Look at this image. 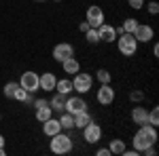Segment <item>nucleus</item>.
Listing matches in <instances>:
<instances>
[{
  "mask_svg": "<svg viewBox=\"0 0 159 156\" xmlns=\"http://www.w3.org/2000/svg\"><path fill=\"white\" fill-rule=\"evenodd\" d=\"M132 144H134V150H138V152L147 150L148 145H155L157 144V127H153L148 122L147 124H140V129L136 131Z\"/></svg>",
  "mask_w": 159,
  "mask_h": 156,
  "instance_id": "nucleus-1",
  "label": "nucleus"
},
{
  "mask_svg": "<svg viewBox=\"0 0 159 156\" xmlns=\"http://www.w3.org/2000/svg\"><path fill=\"white\" fill-rule=\"evenodd\" d=\"M72 137L68 135V133H55L53 137H51V141H49V150L53 152V154H68V152H72Z\"/></svg>",
  "mask_w": 159,
  "mask_h": 156,
  "instance_id": "nucleus-2",
  "label": "nucleus"
},
{
  "mask_svg": "<svg viewBox=\"0 0 159 156\" xmlns=\"http://www.w3.org/2000/svg\"><path fill=\"white\" fill-rule=\"evenodd\" d=\"M117 48L123 57H134L136 51H138V40L134 38V34H125L123 32L121 36L117 38Z\"/></svg>",
  "mask_w": 159,
  "mask_h": 156,
  "instance_id": "nucleus-3",
  "label": "nucleus"
},
{
  "mask_svg": "<svg viewBox=\"0 0 159 156\" xmlns=\"http://www.w3.org/2000/svg\"><path fill=\"white\" fill-rule=\"evenodd\" d=\"M91 86H93V76L87 72H79L74 74L72 78V91H79L81 95H85V93H89L91 91Z\"/></svg>",
  "mask_w": 159,
  "mask_h": 156,
  "instance_id": "nucleus-4",
  "label": "nucleus"
},
{
  "mask_svg": "<svg viewBox=\"0 0 159 156\" xmlns=\"http://www.w3.org/2000/svg\"><path fill=\"white\" fill-rule=\"evenodd\" d=\"M81 131H83V139H85V144H98L100 139H102V127H100L96 120H91L89 124H85Z\"/></svg>",
  "mask_w": 159,
  "mask_h": 156,
  "instance_id": "nucleus-5",
  "label": "nucleus"
},
{
  "mask_svg": "<svg viewBox=\"0 0 159 156\" xmlns=\"http://www.w3.org/2000/svg\"><path fill=\"white\" fill-rule=\"evenodd\" d=\"M85 21L91 25V27H96V30H98L100 25L104 23V11H102V6H98V4H91V6H87Z\"/></svg>",
  "mask_w": 159,
  "mask_h": 156,
  "instance_id": "nucleus-6",
  "label": "nucleus"
},
{
  "mask_svg": "<svg viewBox=\"0 0 159 156\" xmlns=\"http://www.w3.org/2000/svg\"><path fill=\"white\" fill-rule=\"evenodd\" d=\"M19 86H24L28 93H36L38 89H40V84H38V74L32 72V70L24 72L21 78H19Z\"/></svg>",
  "mask_w": 159,
  "mask_h": 156,
  "instance_id": "nucleus-7",
  "label": "nucleus"
},
{
  "mask_svg": "<svg viewBox=\"0 0 159 156\" xmlns=\"http://www.w3.org/2000/svg\"><path fill=\"white\" fill-rule=\"evenodd\" d=\"M115 97H117V93H115V89L108 84H102L98 91H96V99H98L100 106H110L112 101H115Z\"/></svg>",
  "mask_w": 159,
  "mask_h": 156,
  "instance_id": "nucleus-8",
  "label": "nucleus"
},
{
  "mask_svg": "<svg viewBox=\"0 0 159 156\" xmlns=\"http://www.w3.org/2000/svg\"><path fill=\"white\" fill-rule=\"evenodd\" d=\"M87 110V101L83 97L74 95V97H66V106H64V112H68V114H79V112H83Z\"/></svg>",
  "mask_w": 159,
  "mask_h": 156,
  "instance_id": "nucleus-9",
  "label": "nucleus"
},
{
  "mask_svg": "<svg viewBox=\"0 0 159 156\" xmlns=\"http://www.w3.org/2000/svg\"><path fill=\"white\" fill-rule=\"evenodd\" d=\"M134 38L138 40V44H140V42L147 44V42H151V40L155 38V30L148 23H138V27L134 30Z\"/></svg>",
  "mask_w": 159,
  "mask_h": 156,
  "instance_id": "nucleus-10",
  "label": "nucleus"
},
{
  "mask_svg": "<svg viewBox=\"0 0 159 156\" xmlns=\"http://www.w3.org/2000/svg\"><path fill=\"white\" fill-rule=\"evenodd\" d=\"M72 55H74V47L70 42H60V44L53 47V59L57 61V63H61L64 59H68Z\"/></svg>",
  "mask_w": 159,
  "mask_h": 156,
  "instance_id": "nucleus-11",
  "label": "nucleus"
},
{
  "mask_svg": "<svg viewBox=\"0 0 159 156\" xmlns=\"http://www.w3.org/2000/svg\"><path fill=\"white\" fill-rule=\"evenodd\" d=\"M98 36H100V42H112L117 40V32H115V25L110 23H102L98 27Z\"/></svg>",
  "mask_w": 159,
  "mask_h": 156,
  "instance_id": "nucleus-12",
  "label": "nucleus"
},
{
  "mask_svg": "<svg viewBox=\"0 0 159 156\" xmlns=\"http://www.w3.org/2000/svg\"><path fill=\"white\" fill-rule=\"evenodd\" d=\"M55 82H57V78L53 72H45L38 76V84L43 91H55Z\"/></svg>",
  "mask_w": 159,
  "mask_h": 156,
  "instance_id": "nucleus-13",
  "label": "nucleus"
},
{
  "mask_svg": "<svg viewBox=\"0 0 159 156\" xmlns=\"http://www.w3.org/2000/svg\"><path fill=\"white\" fill-rule=\"evenodd\" d=\"M40 124H43V133H45L47 137H53L55 133H60V131H61L60 120H57V118H53V116H51L49 120H45V122H40Z\"/></svg>",
  "mask_w": 159,
  "mask_h": 156,
  "instance_id": "nucleus-14",
  "label": "nucleus"
},
{
  "mask_svg": "<svg viewBox=\"0 0 159 156\" xmlns=\"http://www.w3.org/2000/svg\"><path fill=\"white\" fill-rule=\"evenodd\" d=\"M132 122L134 124H147L148 122V110L147 108H142V106H138V108L132 110Z\"/></svg>",
  "mask_w": 159,
  "mask_h": 156,
  "instance_id": "nucleus-15",
  "label": "nucleus"
},
{
  "mask_svg": "<svg viewBox=\"0 0 159 156\" xmlns=\"http://www.w3.org/2000/svg\"><path fill=\"white\" fill-rule=\"evenodd\" d=\"M61 70H64L66 74H76L79 70H81V61L72 55V57H68V59L61 61Z\"/></svg>",
  "mask_w": 159,
  "mask_h": 156,
  "instance_id": "nucleus-16",
  "label": "nucleus"
},
{
  "mask_svg": "<svg viewBox=\"0 0 159 156\" xmlns=\"http://www.w3.org/2000/svg\"><path fill=\"white\" fill-rule=\"evenodd\" d=\"M66 97L68 95H61V93H55V95L49 99V106L53 112H64V106H66Z\"/></svg>",
  "mask_w": 159,
  "mask_h": 156,
  "instance_id": "nucleus-17",
  "label": "nucleus"
},
{
  "mask_svg": "<svg viewBox=\"0 0 159 156\" xmlns=\"http://www.w3.org/2000/svg\"><path fill=\"white\" fill-rule=\"evenodd\" d=\"M55 93L70 95V93H72V80H70V78H60V80L55 82Z\"/></svg>",
  "mask_w": 159,
  "mask_h": 156,
  "instance_id": "nucleus-18",
  "label": "nucleus"
},
{
  "mask_svg": "<svg viewBox=\"0 0 159 156\" xmlns=\"http://www.w3.org/2000/svg\"><path fill=\"white\" fill-rule=\"evenodd\" d=\"M91 114L87 112V110H83V112H79V114H74V129H83L85 124H89L91 122Z\"/></svg>",
  "mask_w": 159,
  "mask_h": 156,
  "instance_id": "nucleus-19",
  "label": "nucleus"
},
{
  "mask_svg": "<svg viewBox=\"0 0 159 156\" xmlns=\"http://www.w3.org/2000/svg\"><path fill=\"white\" fill-rule=\"evenodd\" d=\"M60 124H61V131H72L74 129V116L72 114H68V112H64V114H61L60 112Z\"/></svg>",
  "mask_w": 159,
  "mask_h": 156,
  "instance_id": "nucleus-20",
  "label": "nucleus"
},
{
  "mask_svg": "<svg viewBox=\"0 0 159 156\" xmlns=\"http://www.w3.org/2000/svg\"><path fill=\"white\" fill-rule=\"evenodd\" d=\"M51 116H53V110H51L49 103H45V106L36 108V120H38V122H45V120H49Z\"/></svg>",
  "mask_w": 159,
  "mask_h": 156,
  "instance_id": "nucleus-21",
  "label": "nucleus"
},
{
  "mask_svg": "<svg viewBox=\"0 0 159 156\" xmlns=\"http://www.w3.org/2000/svg\"><path fill=\"white\" fill-rule=\"evenodd\" d=\"M108 150H110V154H123L125 152V141L123 139H112Z\"/></svg>",
  "mask_w": 159,
  "mask_h": 156,
  "instance_id": "nucleus-22",
  "label": "nucleus"
},
{
  "mask_svg": "<svg viewBox=\"0 0 159 156\" xmlns=\"http://www.w3.org/2000/svg\"><path fill=\"white\" fill-rule=\"evenodd\" d=\"M96 78L100 80V84H108V82H112V74H110L106 68H100L98 72H96Z\"/></svg>",
  "mask_w": 159,
  "mask_h": 156,
  "instance_id": "nucleus-23",
  "label": "nucleus"
},
{
  "mask_svg": "<svg viewBox=\"0 0 159 156\" xmlns=\"http://www.w3.org/2000/svg\"><path fill=\"white\" fill-rule=\"evenodd\" d=\"M138 27V19H134V17H129V19H125L121 23V30L125 32V34H134V30Z\"/></svg>",
  "mask_w": 159,
  "mask_h": 156,
  "instance_id": "nucleus-24",
  "label": "nucleus"
},
{
  "mask_svg": "<svg viewBox=\"0 0 159 156\" xmlns=\"http://www.w3.org/2000/svg\"><path fill=\"white\" fill-rule=\"evenodd\" d=\"M28 95H30V93L25 91L24 86H17V89H15V93H13V99H15V101H19V103H25V101H28Z\"/></svg>",
  "mask_w": 159,
  "mask_h": 156,
  "instance_id": "nucleus-25",
  "label": "nucleus"
},
{
  "mask_svg": "<svg viewBox=\"0 0 159 156\" xmlns=\"http://www.w3.org/2000/svg\"><path fill=\"white\" fill-rule=\"evenodd\" d=\"M17 86H19V82H7L4 84V89H2V93H4V97H7V99H13V93H15V89H17Z\"/></svg>",
  "mask_w": 159,
  "mask_h": 156,
  "instance_id": "nucleus-26",
  "label": "nucleus"
},
{
  "mask_svg": "<svg viewBox=\"0 0 159 156\" xmlns=\"http://www.w3.org/2000/svg\"><path fill=\"white\" fill-rule=\"evenodd\" d=\"M148 124H153V127H157V124H159V108H157V106L148 110Z\"/></svg>",
  "mask_w": 159,
  "mask_h": 156,
  "instance_id": "nucleus-27",
  "label": "nucleus"
},
{
  "mask_svg": "<svg viewBox=\"0 0 159 156\" xmlns=\"http://www.w3.org/2000/svg\"><path fill=\"white\" fill-rule=\"evenodd\" d=\"M85 38H87V42H91V44H93V42H100L98 30H96V27H89V30L85 32Z\"/></svg>",
  "mask_w": 159,
  "mask_h": 156,
  "instance_id": "nucleus-28",
  "label": "nucleus"
},
{
  "mask_svg": "<svg viewBox=\"0 0 159 156\" xmlns=\"http://www.w3.org/2000/svg\"><path fill=\"white\" fill-rule=\"evenodd\" d=\"M142 99H144V93L142 91H132L129 93V101H134V103H140Z\"/></svg>",
  "mask_w": 159,
  "mask_h": 156,
  "instance_id": "nucleus-29",
  "label": "nucleus"
},
{
  "mask_svg": "<svg viewBox=\"0 0 159 156\" xmlns=\"http://www.w3.org/2000/svg\"><path fill=\"white\" fill-rule=\"evenodd\" d=\"M127 4H129V9H134V11H140V9L144 6V0H127Z\"/></svg>",
  "mask_w": 159,
  "mask_h": 156,
  "instance_id": "nucleus-30",
  "label": "nucleus"
},
{
  "mask_svg": "<svg viewBox=\"0 0 159 156\" xmlns=\"http://www.w3.org/2000/svg\"><path fill=\"white\" fill-rule=\"evenodd\" d=\"M147 11L151 13V15H157V13H159V4L155 2V0H151V2L147 4Z\"/></svg>",
  "mask_w": 159,
  "mask_h": 156,
  "instance_id": "nucleus-31",
  "label": "nucleus"
},
{
  "mask_svg": "<svg viewBox=\"0 0 159 156\" xmlns=\"http://www.w3.org/2000/svg\"><path fill=\"white\" fill-rule=\"evenodd\" d=\"M89 27H91V25L87 23V21H81V23H79V32H83V34H85V32L89 30Z\"/></svg>",
  "mask_w": 159,
  "mask_h": 156,
  "instance_id": "nucleus-32",
  "label": "nucleus"
},
{
  "mask_svg": "<svg viewBox=\"0 0 159 156\" xmlns=\"http://www.w3.org/2000/svg\"><path fill=\"white\" fill-rule=\"evenodd\" d=\"M96 154H98V156H110V150H108V148H100Z\"/></svg>",
  "mask_w": 159,
  "mask_h": 156,
  "instance_id": "nucleus-33",
  "label": "nucleus"
},
{
  "mask_svg": "<svg viewBox=\"0 0 159 156\" xmlns=\"http://www.w3.org/2000/svg\"><path fill=\"white\" fill-rule=\"evenodd\" d=\"M153 55H155V57L159 55V47H157V44H153Z\"/></svg>",
  "mask_w": 159,
  "mask_h": 156,
  "instance_id": "nucleus-34",
  "label": "nucleus"
},
{
  "mask_svg": "<svg viewBox=\"0 0 159 156\" xmlns=\"http://www.w3.org/2000/svg\"><path fill=\"white\" fill-rule=\"evenodd\" d=\"M0 148H4V137L0 135Z\"/></svg>",
  "mask_w": 159,
  "mask_h": 156,
  "instance_id": "nucleus-35",
  "label": "nucleus"
},
{
  "mask_svg": "<svg viewBox=\"0 0 159 156\" xmlns=\"http://www.w3.org/2000/svg\"><path fill=\"white\" fill-rule=\"evenodd\" d=\"M7 154V150H4V148H0V156H4Z\"/></svg>",
  "mask_w": 159,
  "mask_h": 156,
  "instance_id": "nucleus-36",
  "label": "nucleus"
},
{
  "mask_svg": "<svg viewBox=\"0 0 159 156\" xmlns=\"http://www.w3.org/2000/svg\"><path fill=\"white\" fill-rule=\"evenodd\" d=\"M34 2H45V0H34Z\"/></svg>",
  "mask_w": 159,
  "mask_h": 156,
  "instance_id": "nucleus-37",
  "label": "nucleus"
},
{
  "mask_svg": "<svg viewBox=\"0 0 159 156\" xmlns=\"http://www.w3.org/2000/svg\"><path fill=\"white\" fill-rule=\"evenodd\" d=\"M53 2H61V0H53Z\"/></svg>",
  "mask_w": 159,
  "mask_h": 156,
  "instance_id": "nucleus-38",
  "label": "nucleus"
},
{
  "mask_svg": "<svg viewBox=\"0 0 159 156\" xmlns=\"http://www.w3.org/2000/svg\"><path fill=\"white\" fill-rule=\"evenodd\" d=\"M0 120H2V114H0Z\"/></svg>",
  "mask_w": 159,
  "mask_h": 156,
  "instance_id": "nucleus-39",
  "label": "nucleus"
}]
</instances>
